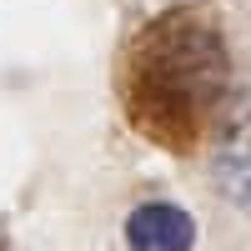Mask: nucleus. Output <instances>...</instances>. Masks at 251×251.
Segmentation results:
<instances>
[{
    "instance_id": "obj_1",
    "label": "nucleus",
    "mask_w": 251,
    "mask_h": 251,
    "mask_svg": "<svg viewBox=\"0 0 251 251\" xmlns=\"http://www.w3.org/2000/svg\"><path fill=\"white\" fill-rule=\"evenodd\" d=\"M231 91V46L211 5L151 15L121 55V106L136 136L186 156Z\"/></svg>"
},
{
    "instance_id": "obj_2",
    "label": "nucleus",
    "mask_w": 251,
    "mask_h": 251,
    "mask_svg": "<svg viewBox=\"0 0 251 251\" xmlns=\"http://www.w3.org/2000/svg\"><path fill=\"white\" fill-rule=\"evenodd\" d=\"M126 246L131 251H191L196 246V221L171 201H146L126 216Z\"/></svg>"
}]
</instances>
